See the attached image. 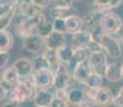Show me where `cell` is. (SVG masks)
Masks as SVG:
<instances>
[{
  "mask_svg": "<svg viewBox=\"0 0 123 107\" xmlns=\"http://www.w3.org/2000/svg\"><path fill=\"white\" fill-rule=\"evenodd\" d=\"M37 91V88L32 85L29 78L28 79H20L14 87H12L10 99L11 101L22 104L34 99Z\"/></svg>",
  "mask_w": 123,
  "mask_h": 107,
  "instance_id": "cell-1",
  "label": "cell"
},
{
  "mask_svg": "<svg viewBox=\"0 0 123 107\" xmlns=\"http://www.w3.org/2000/svg\"><path fill=\"white\" fill-rule=\"evenodd\" d=\"M29 80L37 88V90H48L54 87L55 74L49 69L34 71L33 74L29 77Z\"/></svg>",
  "mask_w": 123,
  "mask_h": 107,
  "instance_id": "cell-2",
  "label": "cell"
},
{
  "mask_svg": "<svg viewBox=\"0 0 123 107\" xmlns=\"http://www.w3.org/2000/svg\"><path fill=\"white\" fill-rule=\"evenodd\" d=\"M55 82H54V88L56 90H68L71 86L72 80H75L73 75H70L68 72V66L67 64L60 63L58 69L55 71Z\"/></svg>",
  "mask_w": 123,
  "mask_h": 107,
  "instance_id": "cell-3",
  "label": "cell"
},
{
  "mask_svg": "<svg viewBox=\"0 0 123 107\" xmlns=\"http://www.w3.org/2000/svg\"><path fill=\"white\" fill-rule=\"evenodd\" d=\"M122 20L119 17V15L111 12H107L103 15V18L101 20V28L105 34H117L120 27L122 26Z\"/></svg>",
  "mask_w": 123,
  "mask_h": 107,
  "instance_id": "cell-4",
  "label": "cell"
},
{
  "mask_svg": "<svg viewBox=\"0 0 123 107\" xmlns=\"http://www.w3.org/2000/svg\"><path fill=\"white\" fill-rule=\"evenodd\" d=\"M88 62L92 69V72L105 77V73H106L108 62H107L106 54L103 50L98 51V53H91L89 55Z\"/></svg>",
  "mask_w": 123,
  "mask_h": 107,
  "instance_id": "cell-5",
  "label": "cell"
},
{
  "mask_svg": "<svg viewBox=\"0 0 123 107\" xmlns=\"http://www.w3.org/2000/svg\"><path fill=\"white\" fill-rule=\"evenodd\" d=\"M100 44L104 51H106L107 55H109L112 58H119L121 56V46L117 39L110 34H105L104 33L102 37Z\"/></svg>",
  "mask_w": 123,
  "mask_h": 107,
  "instance_id": "cell-6",
  "label": "cell"
},
{
  "mask_svg": "<svg viewBox=\"0 0 123 107\" xmlns=\"http://www.w3.org/2000/svg\"><path fill=\"white\" fill-rule=\"evenodd\" d=\"M45 46L44 39L37 34H31L24 39L23 49L28 54H37Z\"/></svg>",
  "mask_w": 123,
  "mask_h": 107,
  "instance_id": "cell-7",
  "label": "cell"
},
{
  "mask_svg": "<svg viewBox=\"0 0 123 107\" xmlns=\"http://www.w3.org/2000/svg\"><path fill=\"white\" fill-rule=\"evenodd\" d=\"M92 73L93 72H92V69L90 66L88 60L76 64V66L73 69V77H74L75 82L82 85H85V82H87V79L90 77Z\"/></svg>",
  "mask_w": 123,
  "mask_h": 107,
  "instance_id": "cell-8",
  "label": "cell"
},
{
  "mask_svg": "<svg viewBox=\"0 0 123 107\" xmlns=\"http://www.w3.org/2000/svg\"><path fill=\"white\" fill-rule=\"evenodd\" d=\"M35 26L31 18L22 17L15 25V32L22 39H26L29 35L34 34Z\"/></svg>",
  "mask_w": 123,
  "mask_h": 107,
  "instance_id": "cell-9",
  "label": "cell"
},
{
  "mask_svg": "<svg viewBox=\"0 0 123 107\" xmlns=\"http://www.w3.org/2000/svg\"><path fill=\"white\" fill-rule=\"evenodd\" d=\"M13 66L15 68L20 79H28L34 72L32 61L26 58H20L18 60H16Z\"/></svg>",
  "mask_w": 123,
  "mask_h": 107,
  "instance_id": "cell-10",
  "label": "cell"
},
{
  "mask_svg": "<svg viewBox=\"0 0 123 107\" xmlns=\"http://www.w3.org/2000/svg\"><path fill=\"white\" fill-rule=\"evenodd\" d=\"M112 101H113V95L109 88L102 87L95 91L93 99L94 105L98 107H107L112 103Z\"/></svg>",
  "mask_w": 123,
  "mask_h": 107,
  "instance_id": "cell-11",
  "label": "cell"
},
{
  "mask_svg": "<svg viewBox=\"0 0 123 107\" xmlns=\"http://www.w3.org/2000/svg\"><path fill=\"white\" fill-rule=\"evenodd\" d=\"M44 43L46 48L58 50L59 48L67 45V39H65L64 33L53 31L48 37L44 39Z\"/></svg>",
  "mask_w": 123,
  "mask_h": 107,
  "instance_id": "cell-12",
  "label": "cell"
},
{
  "mask_svg": "<svg viewBox=\"0 0 123 107\" xmlns=\"http://www.w3.org/2000/svg\"><path fill=\"white\" fill-rule=\"evenodd\" d=\"M67 100H68V104H77L86 101L90 102L88 97H87L86 89H82V88L79 87H73L71 89H68Z\"/></svg>",
  "mask_w": 123,
  "mask_h": 107,
  "instance_id": "cell-13",
  "label": "cell"
},
{
  "mask_svg": "<svg viewBox=\"0 0 123 107\" xmlns=\"http://www.w3.org/2000/svg\"><path fill=\"white\" fill-rule=\"evenodd\" d=\"M105 77L107 78L108 82H117L123 78V72H122V65H120L117 62L108 63L107 69H106Z\"/></svg>",
  "mask_w": 123,
  "mask_h": 107,
  "instance_id": "cell-14",
  "label": "cell"
},
{
  "mask_svg": "<svg viewBox=\"0 0 123 107\" xmlns=\"http://www.w3.org/2000/svg\"><path fill=\"white\" fill-rule=\"evenodd\" d=\"M92 40L93 39H92V35H91L90 30H80V31L72 34L73 44H74L76 47L86 48Z\"/></svg>",
  "mask_w": 123,
  "mask_h": 107,
  "instance_id": "cell-15",
  "label": "cell"
},
{
  "mask_svg": "<svg viewBox=\"0 0 123 107\" xmlns=\"http://www.w3.org/2000/svg\"><path fill=\"white\" fill-rule=\"evenodd\" d=\"M65 27H67V33L74 34V33L82 30L84 27V19L78 15H71L65 18Z\"/></svg>",
  "mask_w": 123,
  "mask_h": 107,
  "instance_id": "cell-16",
  "label": "cell"
},
{
  "mask_svg": "<svg viewBox=\"0 0 123 107\" xmlns=\"http://www.w3.org/2000/svg\"><path fill=\"white\" fill-rule=\"evenodd\" d=\"M103 15H104V13L98 11L96 9L93 11H90L88 13H86V15L82 18V19H84V25L86 26L89 30L96 27V26H100L101 20H102V18H103Z\"/></svg>",
  "mask_w": 123,
  "mask_h": 107,
  "instance_id": "cell-17",
  "label": "cell"
},
{
  "mask_svg": "<svg viewBox=\"0 0 123 107\" xmlns=\"http://www.w3.org/2000/svg\"><path fill=\"white\" fill-rule=\"evenodd\" d=\"M54 95L48 90H37L33 101L37 106H43V107H49L51 106V103L54 101Z\"/></svg>",
  "mask_w": 123,
  "mask_h": 107,
  "instance_id": "cell-18",
  "label": "cell"
},
{
  "mask_svg": "<svg viewBox=\"0 0 123 107\" xmlns=\"http://www.w3.org/2000/svg\"><path fill=\"white\" fill-rule=\"evenodd\" d=\"M14 39L8 30H0V53H8L13 47Z\"/></svg>",
  "mask_w": 123,
  "mask_h": 107,
  "instance_id": "cell-19",
  "label": "cell"
},
{
  "mask_svg": "<svg viewBox=\"0 0 123 107\" xmlns=\"http://www.w3.org/2000/svg\"><path fill=\"white\" fill-rule=\"evenodd\" d=\"M19 80L20 78L14 66H10V68L6 69L3 71V73H2V82H6V85H9L11 88L14 87Z\"/></svg>",
  "mask_w": 123,
  "mask_h": 107,
  "instance_id": "cell-20",
  "label": "cell"
},
{
  "mask_svg": "<svg viewBox=\"0 0 123 107\" xmlns=\"http://www.w3.org/2000/svg\"><path fill=\"white\" fill-rule=\"evenodd\" d=\"M74 51H75V49H73L72 47L68 46V45H64L63 47L59 48L57 50V56H58L60 63L68 65L71 63V61H72L73 57H74Z\"/></svg>",
  "mask_w": 123,
  "mask_h": 107,
  "instance_id": "cell-21",
  "label": "cell"
},
{
  "mask_svg": "<svg viewBox=\"0 0 123 107\" xmlns=\"http://www.w3.org/2000/svg\"><path fill=\"white\" fill-rule=\"evenodd\" d=\"M89 50L87 48H81V47H76L75 48V51H74V57H73L72 61H71V63L68 64V68H72L74 69L75 66H76V64H78L80 62H82V61H86L88 60L89 58Z\"/></svg>",
  "mask_w": 123,
  "mask_h": 107,
  "instance_id": "cell-22",
  "label": "cell"
},
{
  "mask_svg": "<svg viewBox=\"0 0 123 107\" xmlns=\"http://www.w3.org/2000/svg\"><path fill=\"white\" fill-rule=\"evenodd\" d=\"M17 13V8H16V3L14 2L12 4L11 9L0 18V30H6L8 27L11 25L13 18L15 17V14Z\"/></svg>",
  "mask_w": 123,
  "mask_h": 107,
  "instance_id": "cell-23",
  "label": "cell"
},
{
  "mask_svg": "<svg viewBox=\"0 0 123 107\" xmlns=\"http://www.w3.org/2000/svg\"><path fill=\"white\" fill-rule=\"evenodd\" d=\"M54 31V24L50 23V21H44V23L40 24L39 26L35 27V30H34V34H37L40 35L41 38H47L51 32Z\"/></svg>",
  "mask_w": 123,
  "mask_h": 107,
  "instance_id": "cell-24",
  "label": "cell"
},
{
  "mask_svg": "<svg viewBox=\"0 0 123 107\" xmlns=\"http://www.w3.org/2000/svg\"><path fill=\"white\" fill-rule=\"evenodd\" d=\"M43 55L45 56V58L47 59V61H48L49 66H50V70L55 73V71L58 69L59 64H60V61H59L58 56H57V50L46 48V50L43 53Z\"/></svg>",
  "mask_w": 123,
  "mask_h": 107,
  "instance_id": "cell-25",
  "label": "cell"
},
{
  "mask_svg": "<svg viewBox=\"0 0 123 107\" xmlns=\"http://www.w3.org/2000/svg\"><path fill=\"white\" fill-rule=\"evenodd\" d=\"M103 76L102 75H98L96 73H92L90 75V77L87 79V82H85V86L89 89H92V90H98L102 88V85H103Z\"/></svg>",
  "mask_w": 123,
  "mask_h": 107,
  "instance_id": "cell-26",
  "label": "cell"
},
{
  "mask_svg": "<svg viewBox=\"0 0 123 107\" xmlns=\"http://www.w3.org/2000/svg\"><path fill=\"white\" fill-rule=\"evenodd\" d=\"M50 16L53 17V19H58V18H62V19H65L68 16L74 15V11H73L72 8L70 9H62V8H53L49 12Z\"/></svg>",
  "mask_w": 123,
  "mask_h": 107,
  "instance_id": "cell-27",
  "label": "cell"
},
{
  "mask_svg": "<svg viewBox=\"0 0 123 107\" xmlns=\"http://www.w3.org/2000/svg\"><path fill=\"white\" fill-rule=\"evenodd\" d=\"M32 64H33L34 71L46 70V69H49V70H50V66H49L48 61H47V59L45 58V56L43 54L37 55V57H34L33 60H32Z\"/></svg>",
  "mask_w": 123,
  "mask_h": 107,
  "instance_id": "cell-28",
  "label": "cell"
},
{
  "mask_svg": "<svg viewBox=\"0 0 123 107\" xmlns=\"http://www.w3.org/2000/svg\"><path fill=\"white\" fill-rule=\"evenodd\" d=\"M54 31L60 32V33H67V27H65V19L62 18H58V19H54Z\"/></svg>",
  "mask_w": 123,
  "mask_h": 107,
  "instance_id": "cell-29",
  "label": "cell"
},
{
  "mask_svg": "<svg viewBox=\"0 0 123 107\" xmlns=\"http://www.w3.org/2000/svg\"><path fill=\"white\" fill-rule=\"evenodd\" d=\"M90 32H91L92 39H93L94 41H96V42L100 43L102 37H103V34H104V31L102 30L101 25L100 26H96V27L92 28V29H90Z\"/></svg>",
  "mask_w": 123,
  "mask_h": 107,
  "instance_id": "cell-30",
  "label": "cell"
},
{
  "mask_svg": "<svg viewBox=\"0 0 123 107\" xmlns=\"http://www.w3.org/2000/svg\"><path fill=\"white\" fill-rule=\"evenodd\" d=\"M86 48L89 50L90 54H91V53H98V51H102V50H103V48H102L101 44H100L98 42L94 41V40H92V41L89 43L88 46H87Z\"/></svg>",
  "mask_w": 123,
  "mask_h": 107,
  "instance_id": "cell-31",
  "label": "cell"
},
{
  "mask_svg": "<svg viewBox=\"0 0 123 107\" xmlns=\"http://www.w3.org/2000/svg\"><path fill=\"white\" fill-rule=\"evenodd\" d=\"M9 91H10V86L6 85V82H3L1 80V82H0V102H2L8 96Z\"/></svg>",
  "mask_w": 123,
  "mask_h": 107,
  "instance_id": "cell-32",
  "label": "cell"
},
{
  "mask_svg": "<svg viewBox=\"0 0 123 107\" xmlns=\"http://www.w3.org/2000/svg\"><path fill=\"white\" fill-rule=\"evenodd\" d=\"M74 0H54L55 6L62 9H70L72 8V4Z\"/></svg>",
  "mask_w": 123,
  "mask_h": 107,
  "instance_id": "cell-33",
  "label": "cell"
},
{
  "mask_svg": "<svg viewBox=\"0 0 123 107\" xmlns=\"http://www.w3.org/2000/svg\"><path fill=\"white\" fill-rule=\"evenodd\" d=\"M53 1L54 0H31V3L34 4L35 6H37V8H40L42 10V9L48 8Z\"/></svg>",
  "mask_w": 123,
  "mask_h": 107,
  "instance_id": "cell-34",
  "label": "cell"
},
{
  "mask_svg": "<svg viewBox=\"0 0 123 107\" xmlns=\"http://www.w3.org/2000/svg\"><path fill=\"white\" fill-rule=\"evenodd\" d=\"M51 107H68V102L55 96L53 103H51Z\"/></svg>",
  "mask_w": 123,
  "mask_h": 107,
  "instance_id": "cell-35",
  "label": "cell"
},
{
  "mask_svg": "<svg viewBox=\"0 0 123 107\" xmlns=\"http://www.w3.org/2000/svg\"><path fill=\"white\" fill-rule=\"evenodd\" d=\"M9 58H10V56L8 53H0V69L6 68Z\"/></svg>",
  "mask_w": 123,
  "mask_h": 107,
  "instance_id": "cell-36",
  "label": "cell"
},
{
  "mask_svg": "<svg viewBox=\"0 0 123 107\" xmlns=\"http://www.w3.org/2000/svg\"><path fill=\"white\" fill-rule=\"evenodd\" d=\"M14 2H15V1H14ZM14 2H12V3H8V4H0V18H1L2 16L6 13V12L10 10L12 4H13Z\"/></svg>",
  "mask_w": 123,
  "mask_h": 107,
  "instance_id": "cell-37",
  "label": "cell"
},
{
  "mask_svg": "<svg viewBox=\"0 0 123 107\" xmlns=\"http://www.w3.org/2000/svg\"><path fill=\"white\" fill-rule=\"evenodd\" d=\"M112 104L115 107H123V96L118 94L117 96H113Z\"/></svg>",
  "mask_w": 123,
  "mask_h": 107,
  "instance_id": "cell-38",
  "label": "cell"
},
{
  "mask_svg": "<svg viewBox=\"0 0 123 107\" xmlns=\"http://www.w3.org/2000/svg\"><path fill=\"white\" fill-rule=\"evenodd\" d=\"M91 102H81V103H77V104H68V107H92Z\"/></svg>",
  "mask_w": 123,
  "mask_h": 107,
  "instance_id": "cell-39",
  "label": "cell"
},
{
  "mask_svg": "<svg viewBox=\"0 0 123 107\" xmlns=\"http://www.w3.org/2000/svg\"><path fill=\"white\" fill-rule=\"evenodd\" d=\"M2 107H19V103L14 102V101H10V102H6Z\"/></svg>",
  "mask_w": 123,
  "mask_h": 107,
  "instance_id": "cell-40",
  "label": "cell"
},
{
  "mask_svg": "<svg viewBox=\"0 0 123 107\" xmlns=\"http://www.w3.org/2000/svg\"><path fill=\"white\" fill-rule=\"evenodd\" d=\"M121 1L122 0H110V6H111V9H115V8H117V6H119Z\"/></svg>",
  "mask_w": 123,
  "mask_h": 107,
  "instance_id": "cell-41",
  "label": "cell"
},
{
  "mask_svg": "<svg viewBox=\"0 0 123 107\" xmlns=\"http://www.w3.org/2000/svg\"><path fill=\"white\" fill-rule=\"evenodd\" d=\"M117 35H118V38H119L120 40H122V41H123V24H122L121 27H120L119 31L117 32Z\"/></svg>",
  "mask_w": 123,
  "mask_h": 107,
  "instance_id": "cell-42",
  "label": "cell"
},
{
  "mask_svg": "<svg viewBox=\"0 0 123 107\" xmlns=\"http://www.w3.org/2000/svg\"><path fill=\"white\" fill-rule=\"evenodd\" d=\"M12 3V2H8V0H0V4H8Z\"/></svg>",
  "mask_w": 123,
  "mask_h": 107,
  "instance_id": "cell-43",
  "label": "cell"
},
{
  "mask_svg": "<svg viewBox=\"0 0 123 107\" xmlns=\"http://www.w3.org/2000/svg\"><path fill=\"white\" fill-rule=\"evenodd\" d=\"M118 94H120V95H121V96H123V87H122L121 89L119 90V93H118Z\"/></svg>",
  "mask_w": 123,
  "mask_h": 107,
  "instance_id": "cell-44",
  "label": "cell"
},
{
  "mask_svg": "<svg viewBox=\"0 0 123 107\" xmlns=\"http://www.w3.org/2000/svg\"><path fill=\"white\" fill-rule=\"evenodd\" d=\"M22 1H31V0H22Z\"/></svg>",
  "mask_w": 123,
  "mask_h": 107,
  "instance_id": "cell-45",
  "label": "cell"
},
{
  "mask_svg": "<svg viewBox=\"0 0 123 107\" xmlns=\"http://www.w3.org/2000/svg\"><path fill=\"white\" fill-rule=\"evenodd\" d=\"M34 107H43V106H37V105H35ZM49 107H51V106H49Z\"/></svg>",
  "mask_w": 123,
  "mask_h": 107,
  "instance_id": "cell-46",
  "label": "cell"
},
{
  "mask_svg": "<svg viewBox=\"0 0 123 107\" xmlns=\"http://www.w3.org/2000/svg\"><path fill=\"white\" fill-rule=\"evenodd\" d=\"M122 72H123V64H122Z\"/></svg>",
  "mask_w": 123,
  "mask_h": 107,
  "instance_id": "cell-47",
  "label": "cell"
},
{
  "mask_svg": "<svg viewBox=\"0 0 123 107\" xmlns=\"http://www.w3.org/2000/svg\"><path fill=\"white\" fill-rule=\"evenodd\" d=\"M77 1H81V0H77Z\"/></svg>",
  "mask_w": 123,
  "mask_h": 107,
  "instance_id": "cell-48",
  "label": "cell"
}]
</instances>
